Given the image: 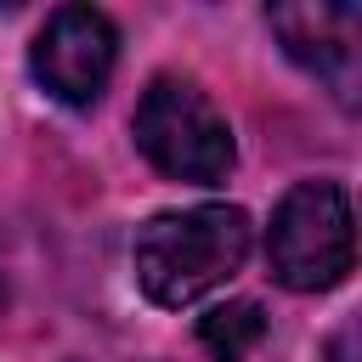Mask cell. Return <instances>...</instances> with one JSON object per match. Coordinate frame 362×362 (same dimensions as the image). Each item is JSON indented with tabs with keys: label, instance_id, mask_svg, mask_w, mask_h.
I'll return each mask as SVG.
<instances>
[{
	"label": "cell",
	"instance_id": "3957f363",
	"mask_svg": "<svg viewBox=\"0 0 362 362\" xmlns=\"http://www.w3.org/2000/svg\"><path fill=\"white\" fill-rule=\"evenodd\" d=\"M266 260L272 277L294 294H322L339 288L356 266V221H351V198L339 181H300L283 192V204L272 209V232H266Z\"/></svg>",
	"mask_w": 362,
	"mask_h": 362
},
{
	"label": "cell",
	"instance_id": "8992f818",
	"mask_svg": "<svg viewBox=\"0 0 362 362\" xmlns=\"http://www.w3.org/2000/svg\"><path fill=\"white\" fill-rule=\"evenodd\" d=\"M198 339L215 362H243L260 339H266V311L255 300H226V305H209L198 317Z\"/></svg>",
	"mask_w": 362,
	"mask_h": 362
},
{
	"label": "cell",
	"instance_id": "6da1fadb",
	"mask_svg": "<svg viewBox=\"0 0 362 362\" xmlns=\"http://www.w3.org/2000/svg\"><path fill=\"white\" fill-rule=\"evenodd\" d=\"M255 226L238 204H198V209H164L147 226H136L130 260L136 283L153 305L181 311L232 283L249 260Z\"/></svg>",
	"mask_w": 362,
	"mask_h": 362
},
{
	"label": "cell",
	"instance_id": "5b68a950",
	"mask_svg": "<svg viewBox=\"0 0 362 362\" xmlns=\"http://www.w3.org/2000/svg\"><path fill=\"white\" fill-rule=\"evenodd\" d=\"M266 23L305 74H317L339 102H351L356 45H362V11L356 6H272Z\"/></svg>",
	"mask_w": 362,
	"mask_h": 362
},
{
	"label": "cell",
	"instance_id": "277c9868",
	"mask_svg": "<svg viewBox=\"0 0 362 362\" xmlns=\"http://www.w3.org/2000/svg\"><path fill=\"white\" fill-rule=\"evenodd\" d=\"M119 62V28L96 6H57L34 34L28 68L62 107H90Z\"/></svg>",
	"mask_w": 362,
	"mask_h": 362
},
{
	"label": "cell",
	"instance_id": "7a4b0ae2",
	"mask_svg": "<svg viewBox=\"0 0 362 362\" xmlns=\"http://www.w3.org/2000/svg\"><path fill=\"white\" fill-rule=\"evenodd\" d=\"M136 147L141 158L170 175V181H192V187H215L226 181L232 158H238V141H232V124L226 113L181 74H158L141 102H136Z\"/></svg>",
	"mask_w": 362,
	"mask_h": 362
},
{
	"label": "cell",
	"instance_id": "52a82bcc",
	"mask_svg": "<svg viewBox=\"0 0 362 362\" xmlns=\"http://www.w3.org/2000/svg\"><path fill=\"white\" fill-rule=\"evenodd\" d=\"M0 305H6V277H0Z\"/></svg>",
	"mask_w": 362,
	"mask_h": 362
}]
</instances>
